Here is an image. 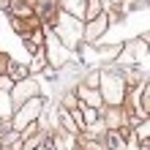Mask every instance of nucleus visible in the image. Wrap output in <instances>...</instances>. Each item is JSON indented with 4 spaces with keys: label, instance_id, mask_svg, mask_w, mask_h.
Instances as JSON below:
<instances>
[{
    "label": "nucleus",
    "instance_id": "f257e3e1",
    "mask_svg": "<svg viewBox=\"0 0 150 150\" xmlns=\"http://www.w3.org/2000/svg\"><path fill=\"white\" fill-rule=\"evenodd\" d=\"M101 96L107 104H117L123 101V96H126V79L117 76L115 71H104L101 74Z\"/></svg>",
    "mask_w": 150,
    "mask_h": 150
},
{
    "label": "nucleus",
    "instance_id": "f03ea898",
    "mask_svg": "<svg viewBox=\"0 0 150 150\" xmlns=\"http://www.w3.org/2000/svg\"><path fill=\"white\" fill-rule=\"evenodd\" d=\"M55 33L63 38L66 47H76L85 30L79 28V22H76L74 14H60V19H57V25H55Z\"/></svg>",
    "mask_w": 150,
    "mask_h": 150
},
{
    "label": "nucleus",
    "instance_id": "7ed1b4c3",
    "mask_svg": "<svg viewBox=\"0 0 150 150\" xmlns=\"http://www.w3.org/2000/svg\"><path fill=\"white\" fill-rule=\"evenodd\" d=\"M41 109H44V101L38 98V96H36V98H30V101L19 109V115H16V120H14V131H25L30 123H36V120H38V115H41Z\"/></svg>",
    "mask_w": 150,
    "mask_h": 150
},
{
    "label": "nucleus",
    "instance_id": "20e7f679",
    "mask_svg": "<svg viewBox=\"0 0 150 150\" xmlns=\"http://www.w3.org/2000/svg\"><path fill=\"white\" fill-rule=\"evenodd\" d=\"M47 49H49V63L60 68V66H66L68 63V47L63 44V38L57 36V33H47Z\"/></svg>",
    "mask_w": 150,
    "mask_h": 150
},
{
    "label": "nucleus",
    "instance_id": "39448f33",
    "mask_svg": "<svg viewBox=\"0 0 150 150\" xmlns=\"http://www.w3.org/2000/svg\"><path fill=\"white\" fill-rule=\"evenodd\" d=\"M107 25H109V16L107 14H98L96 19H90V22H87V28H85V41H90V44L93 41H101Z\"/></svg>",
    "mask_w": 150,
    "mask_h": 150
},
{
    "label": "nucleus",
    "instance_id": "423d86ee",
    "mask_svg": "<svg viewBox=\"0 0 150 150\" xmlns=\"http://www.w3.org/2000/svg\"><path fill=\"white\" fill-rule=\"evenodd\" d=\"M123 55H126L128 60H139V57H145L150 55V47H147V38H134V41H128V44H123Z\"/></svg>",
    "mask_w": 150,
    "mask_h": 150
},
{
    "label": "nucleus",
    "instance_id": "0eeeda50",
    "mask_svg": "<svg viewBox=\"0 0 150 150\" xmlns=\"http://www.w3.org/2000/svg\"><path fill=\"white\" fill-rule=\"evenodd\" d=\"M14 96H16V101H30V98H36V96H38V85L33 82V79H28V82L22 79V82L16 85Z\"/></svg>",
    "mask_w": 150,
    "mask_h": 150
},
{
    "label": "nucleus",
    "instance_id": "6e6552de",
    "mask_svg": "<svg viewBox=\"0 0 150 150\" xmlns=\"http://www.w3.org/2000/svg\"><path fill=\"white\" fill-rule=\"evenodd\" d=\"M76 93L85 98L87 107H93V109H98V107H101V98H104V96H101L98 90H93L90 85H79V90H76Z\"/></svg>",
    "mask_w": 150,
    "mask_h": 150
},
{
    "label": "nucleus",
    "instance_id": "1a4fd4ad",
    "mask_svg": "<svg viewBox=\"0 0 150 150\" xmlns=\"http://www.w3.org/2000/svg\"><path fill=\"white\" fill-rule=\"evenodd\" d=\"M6 66H8V76H11L14 82H22V79L28 76V71H30L28 66H22V63H16V60H8Z\"/></svg>",
    "mask_w": 150,
    "mask_h": 150
},
{
    "label": "nucleus",
    "instance_id": "9d476101",
    "mask_svg": "<svg viewBox=\"0 0 150 150\" xmlns=\"http://www.w3.org/2000/svg\"><path fill=\"white\" fill-rule=\"evenodd\" d=\"M66 11L74 14V16H85L87 14V0H63Z\"/></svg>",
    "mask_w": 150,
    "mask_h": 150
},
{
    "label": "nucleus",
    "instance_id": "9b49d317",
    "mask_svg": "<svg viewBox=\"0 0 150 150\" xmlns=\"http://www.w3.org/2000/svg\"><path fill=\"white\" fill-rule=\"evenodd\" d=\"M79 55H82V63L85 66H93V60L98 57V49H93L90 41H85V44H79Z\"/></svg>",
    "mask_w": 150,
    "mask_h": 150
},
{
    "label": "nucleus",
    "instance_id": "f8f14e48",
    "mask_svg": "<svg viewBox=\"0 0 150 150\" xmlns=\"http://www.w3.org/2000/svg\"><path fill=\"white\" fill-rule=\"evenodd\" d=\"M11 11L16 16H30L33 14V6L28 3V0H14V3H11Z\"/></svg>",
    "mask_w": 150,
    "mask_h": 150
},
{
    "label": "nucleus",
    "instance_id": "ddd939ff",
    "mask_svg": "<svg viewBox=\"0 0 150 150\" xmlns=\"http://www.w3.org/2000/svg\"><path fill=\"white\" fill-rule=\"evenodd\" d=\"M98 14H104V8H101V0H87V19H96Z\"/></svg>",
    "mask_w": 150,
    "mask_h": 150
},
{
    "label": "nucleus",
    "instance_id": "4468645a",
    "mask_svg": "<svg viewBox=\"0 0 150 150\" xmlns=\"http://www.w3.org/2000/svg\"><path fill=\"white\" fill-rule=\"evenodd\" d=\"M8 109H11V96H8V90H0V117H6Z\"/></svg>",
    "mask_w": 150,
    "mask_h": 150
},
{
    "label": "nucleus",
    "instance_id": "2eb2a0df",
    "mask_svg": "<svg viewBox=\"0 0 150 150\" xmlns=\"http://www.w3.org/2000/svg\"><path fill=\"white\" fill-rule=\"evenodd\" d=\"M47 55H44V49L38 52V55H36V60H33V63H30V71H41V68H44V63H47Z\"/></svg>",
    "mask_w": 150,
    "mask_h": 150
},
{
    "label": "nucleus",
    "instance_id": "dca6fc26",
    "mask_svg": "<svg viewBox=\"0 0 150 150\" xmlns=\"http://www.w3.org/2000/svg\"><path fill=\"white\" fill-rule=\"evenodd\" d=\"M137 137H139V139H150V117L137 126Z\"/></svg>",
    "mask_w": 150,
    "mask_h": 150
},
{
    "label": "nucleus",
    "instance_id": "f3484780",
    "mask_svg": "<svg viewBox=\"0 0 150 150\" xmlns=\"http://www.w3.org/2000/svg\"><path fill=\"white\" fill-rule=\"evenodd\" d=\"M93 123H98V109L87 107L85 109V126H93Z\"/></svg>",
    "mask_w": 150,
    "mask_h": 150
},
{
    "label": "nucleus",
    "instance_id": "a211bd4d",
    "mask_svg": "<svg viewBox=\"0 0 150 150\" xmlns=\"http://www.w3.org/2000/svg\"><path fill=\"white\" fill-rule=\"evenodd\" d=\"M44 79H47V82H52V85H57V71H49V68H47V71H44Z\"/></svg>",
    "mask_w": 150,
    "mask_h": 150
},
{
    "label": "nucleus",
    "instance_id": "6ab92c4d",
    "mask_svg": "<svg viewBox=\"0 0 150 150\" xmlns=\"http://www.w3.org/2000/svg\"><path fill=\"white\" fill-rule=\"evenodd\" d=\"M11 82H14V79L8 76V74H6V76H0V90H11Z\"/></svg>",
    "mask_w": 150,
    "mask_h": 150
},
{
    "label": "nucleus",
    "instance_id": "aec40b11",
    "mask_svg": "<svg viewBox=\"0 0 150 150\" xmlns=\"http://www.w3.org/2000/svg\"><path fill=\"white\" fill-rule=\"evenodd\" d=\"M142 98H145V101L139 104V107H142L145 112H150V85H147V90H145V96H142Z\"/></svg>",
    "mask_w": 150,
    "mask_h": 150
},
{
    "label": "nucleus",
    "instance_id": "412c9836",
    "mask_svg": "<svg viewBox=\"0 0 150 150\" xmlns=\"http://www.w3.org/2000/svg\"><path fill=\"white\" fill-rule=\"evenodd\" d=\"M41 150H57V147H55V145H52V142H47V145H44Z\"/></svg>",
    "mask_w": 150,
    "mask_h": 150
},
{
    "label": "nucleus",
    "instance_id": "4be33fe9",
    "mask_svg": "<svg viewBox=\"0 0 150 150\" xmlns=\"http://www.w3.org/2000/svg\"><path fill=\"white\" fill-rule=\"evenodd\" d=\"M145 150H150V147H145Z\"/></svg>",
    "mask_w": 150,
    "mask_h": 150
}]
</instances>
